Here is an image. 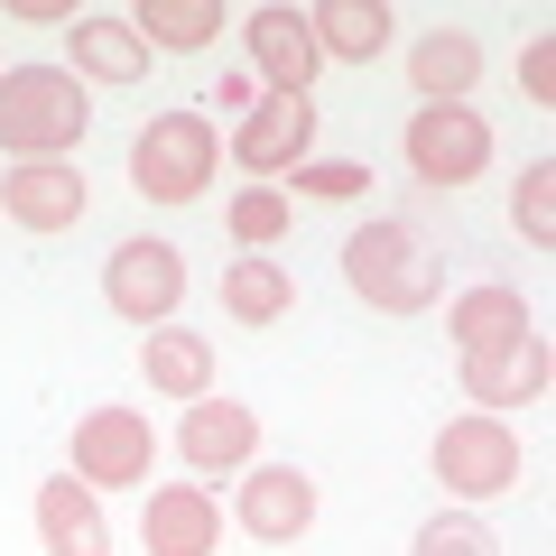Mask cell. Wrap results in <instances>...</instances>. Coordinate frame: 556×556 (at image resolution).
<instances>
[{"mask_svg": "<svg viewBox=\"0 0 556 556\" xmlns=\"http://www.w3.org/2000/svg\"><path fill=\"white\" fill-rule=\"evenodd\" d=\"M343 278H353V298L380 306V316H427L437 288H445V260L427 251L417 223L380 214V223H362V232L343 241Z\"/></svg>", "mask_w": 556, "mask_h": 556, "instance_id": "cell-1", "label": "cell"}, {"mask_svg": "<svg viewBox=\"0 0 556 556\" xmlns=\"http://www.w3.org/2000/svg\"><path fill=\"white\" fill-rule=\"evenodd\" d=\"M84 84L65 65H10L0 75V149L10 159H75L84 139Z\"/></svg>", "mask_w": 556, "mask_h": 556, "instance_id": "cell-2", "label": "cell"}, {"mask_svg": "<svg viewBox=\"0 0 556 556\" xmlns=\"http://www.w3.org/2000/svg\"><path fill=\"white\" fill-rule=\"evenodd\" d=\"M214 159H223V139H214L204 112H159L130 139V186L159 195V204H195L204 186H214Z\"/></svg>", "mask_w": 556, "mask_h": 556, "instance_id": "cell-3", "label": "cell"}, {"mask_svg": "<svg viewBox=\"0 0 556 556\" xmlns=\"http://www.w3.org/2000/svg\"><path fill=\"white\" fill-rule=\"evenodd\" d=\"M102 298L130 325H167L177 298H186V251L177 241H121V251L102 260Z\"/></svg>", "mask_w": 556, "mask_h": 556, "instance_id": "cell-4", "label": "cell"}, {"mask_svg": "<svg viewBox=\"0 0 556 556\" xmlns=\"http://www.w3.org/2000/svg\"><path fill=\"white\" fill-rule=\"evenodd\" d=\"M437 482L464 501H492V492H519V437L501 427V417H455L437 437Z\"/></svg>", "mask_w": 556, "mask_h": 556, "instance_id": "cell-5", "label": "cell"}, {"mask_svg": "<svg viewBox=\"0 0 556 556\" xmlns=\"http://www.w3.org/2000/svg\"><path fill=\"white\" fill-rule=\"evenodd\" d=\"M408 167L427 186H473L482 167H492V130H482V112H464V102H427V112L408 121Z\"/></svg>", "mask_w": 556, "mask_h": 556, "instance_id": "cell-6", "label": "cell"}, {"mask_svg": "<svg viewBox=\"0 0 556 556\" xmlns=\"http://www.w3.org/2000/svg\"><path fill=\"white\" fill-rule=\"evenodd\" d=\"M316 93H260L251 121L232 130V159L251 167V177H278V167H306V149H316Z\"/></svg>", "mask_w": 556, "mask_h": 556, "instance_id": "cell-7", "label": "cell"}, {"mask_svg": "<svg viewBox=\"0 0 556 556\" xmlns=\"http://www.w3.org/2000/svg\"><path fill=\"white\" fill-rule=\"evenodd\" d=\"M0 214L20 232H65L84 223V167L75 159H10L0 167Z\"/></svg>", "mask_w": 556, "mask_h": 556, "instance_id": "cell-8", "label": "cell"}, {"mask_svg": "<svg viewBox=\"0 0 556 556\" xmlns=\"http://www.w3.org/2000/svg\"><path fill=\"white\" fill-rule=\"evenodd\" d=\"M149 417L139 408H93L75 417V482H93V492H112V482H149Z\"/></svg>", "mask_w": 556, "mask_h": 556, "instance_id": "cell-9", "label": "cell"}, {"mask_svg": "<svg viewBox=\"0 0 556 556\" xmlns=\"http://www.w3.org/2000/svg\"><path fill=\"white\" fill-rule=\"evenodd\" d=\"M547 371H556V362H547V334H538V325H529V334H510V343L464 353V390L482 399V417H492V408H529V399L547 390Z\"/></svg>", "mask_w": 556, "mask_h": 556, "instance_id": "cell-10", "label": "cell"}, {"mask_svg": "<svg viewBox=\"0 0 556 556\" xmlns=\"http://www.w3.org/2000/svg\"><path fill=\"white\" fill-rule=\"evenodd\" d=\"M232 510H241V529H251L260 547H288V538H306V519H316V482H306L298 464H251Z\"/></svg>", "mask_w": 556, "mask_h": 556, "instance_id": "cell-11", "label": "cell"}, {"mask_svg": "<svg viewBox=\"0 0 556 556\" xmlns=\"http://www.w3.org/2000/svg\"><path fill=\"white\" fill-rule=\"evenodd\" d=\"M177 455L195 464V473H241V464L260 455V408L204 390L195 408H186V427H177Z\"/></svg>", "mask_w": 556, "mask_h": 556, "instance_id": "cell-12", "label": "cell"}, {"mask_svg": "<svg viewBox=\"0 0 556 556\" xmlns=\"http://www.w3.org/2000/svg\"><path fill=\"white\" fill-rule=\"evenodd\" d=\"M139 547L149 556H214L223 547V510L204 482H167V492H149V510H139Z\"/></svg>", "mask_w": 556, "mask_h": 556, "instance_id": "cell-13", "label": "cell"}, {"mask_svg": "<svg viewBox=\"0 0 556 556\" xmlns=\"http://www.w3.org/2000/svg\"><path fill=\"white\" fill-rule=\"evenodd\" d=\"M251 65L269 75V93H316V38H306V10H251Z\"/></svg>", "mask_w": 556, "mask_h": 556, "instance_id": "cell-14", "label": "cell"}, {"mask_svg": "<svg viewBox=\"0 0 556 556\" xmlns=\"http://www.w3.org/2000/svg\"><path fill=\"white\" fill-rule=\"evenodd\" d=\"M38 538L47 556H112V529H102V501L93 482H38Z\"/></svg>", "mask_w": 556, "mask_h": 556, "instance_id": "cell-15", "label": "cell"}, {"mask_svg": "<svg viewBox=\"0 0 556 556\" xmlns=\"http://www.w3.org/2000/svg\"><path fill=\"white\" fill-rule=\"evenodd\" d=\"M482 75V38H464V28H427V38L408 47V84L427 102H464Z\"/></svg>", "mask_w": 556, "mask_h": 556, "instance_id": "cell-16", "label": "cell"}, {"mask_svg": "<svg viewBox=\"0 0 556 556\" xmlns=\"http://www.w3.org/2000/svg\"><path fill=\"white\" fill-rule=\"evenodd\" d=\"M306 38H316V56L371 65L380 47H390V10H380V0H316V10H306Z\"/></svg>", "mask_w": 556, "mask_h": 556, "instance_id": "cell-17", "label": "cell"}, {"mask_svg": "<svg viewBox=\"0 0 556 556\" xmlns=\"http://www.w3.org/2000/svg\"><path fill=\"white\" fill-rule=\"evenodd\" d=\"M75 75L139 84V75H149V38H139L130 20H112V10H93V20H75Z\"/></svg>", "mask_w": 556, "mask_h": 556, "instance_id": "cell-18", "label": "cell"}, {"mask_svg": "<svg viewBox=\"0 0 556 556\" xmlns=\"http://www.w3.org/2000/svg\"><path fill=\"white\" fill-rule=\"evenodd\" d=\"M139 362H149V390H167V399H204V390H214V343H204V334L159 325V334L139 343Z\"/></svg>", "mask_w": 556, "mask_h": 556, "instance_id": "cell-19", "label": "cell"}, {"mask_svg": "<svg viewBox=\"0 0 556 556\" xmlns=\"http://www.w3.org/2000/svg\"><path fill=\"white\" fill-rule=\"evenodd\" d=\"M445 334H455L464 353H482V343L529 334V306H519V288H464V298H455V316H445Z\"/></svg>", "mask_w": 556, "mask_h": 556, "instance_id": "cell-20", "label": "cell"}, {"mask_svg": "<svg viewBox=\"0 0 556 556\" xmlns=\"http://www.w3.org/2000/svg\"><path fill=\"white\" fill-rule=\"evenodd\" d=\"M130 28H139L149 47H177V56H186V47L223 38V0H139Z\"/></svg>", "mask_w": 556, "mask_h": 556, "instance_id": "cell-21", "label": "cell"}, {"mask_svg": "<svg viewBox=\"0 0 556 556\" xmlns=\"http://www.w3.org/2000/svg\"><path fill=\"white\" fill-rule=\"evenodd\" d=\"M288 298H298V288H288L278 260H232V269H223V306H232L241 325H278V316H288Z\"/></svg>", "mask_w": 556, "mask_h": 556, "instance_id": "cell-22", "label": "cell"}, {"mask_svg": "<svg viewBox=\"0 0 556 556\" xmlns=\"http://www.w3.org/2000/svg\"><path fill=\"white\" fill-rule=\"evenodd\" d=\"M510 223H519V232H529V241H556V159H529V167H519Z\"/></svg>", "mask_w": 556, "mask_h": 556, "instance_id": "cell-23", "label": "cell"}, {"mask_svg": "<svg viewBox=\"0 0 556 556\" xmlns=\"http://www.w3.org/2000/svg\"><path fill=\"white\" fill-rule=\"evenodd\" d=\"M408 556H501V547H492V529H482L473 510H437L427 529H417Z\"/></svg>", "mask_w": 556, "mask_h": 556, "instance_id": "cell-24", "label": "cell"}, {"mask_svg": "<svg viewBox=\"0 0 556 556\" xmlns=\"http://www.w3.org/2000/svg\"><path fill=\"white\" fill-rule=\"evenodd\" d=\"M278 232H288V195H278V186H251V195H232V241H241V251H269Z\"/></svg>", "mask_w": 556, "mask_h": 556, "instance_id": "cell-25", "label": "cell"}, {"mask_svg": "<svg viewBox=\"0 0 556 556\" xmlns=\"http://www.w3.org/2000/svg\"><path fill=\"white\" fill-rule=\"evenodd\" d=\"M298 186H306L316 204H353L362 186H371V167H362V159H306V167H298Z\"/></svg>", "mask_w": 556, "mask_h": 556, "instance_id": "cell-26", "label": "cell"}, {"mask_svg": "<svg viewBox=\"0 0 556 556\" xmlns=\"http://www.w3.org/2000/svg\"><path fill=\"white\" fill-rule=\"evenodd\" d=\"M519 84H529V93H538V102H547V93H556V38H538V47H529V56H519Z\"/></svg>", "mask_w": 556, "mask_h": 556, "instance_id": "cell-27", "label": "cell"}, {"mask_svg": "<svg viewBox=\"0 0 556 556\" xmlns=\"http://www.w3.org/2000/svg\"><path fill=\"white\" fill-rule=\"evenodd\" d=\"M251 102H260V84H251V75H223V93H214V112H241V121H251Z\"/></svg>", "mask_w": 556, "mask_h": 556, "instance_id": "cell-28", "label": "cell"}]
</instances>
